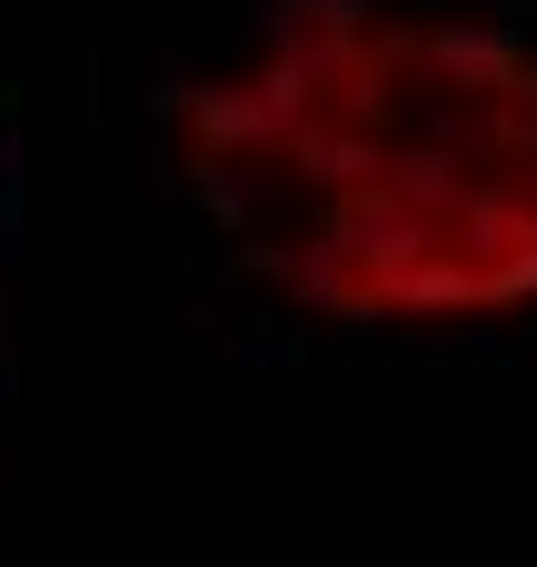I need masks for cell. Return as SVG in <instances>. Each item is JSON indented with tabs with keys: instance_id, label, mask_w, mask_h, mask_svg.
Returning <instances> with one entry per match:
<instances>
[{
	"instance_id": "6da1fadb",
	"label": "cell",
	"mask_w": 537,
	"mask_h": 567,
	"mask_svg": "<svg viewBox=\"0 0 537 567\" xmlns=\"http://www.w3.org/2000/svg\"><path fill=\"white\" fill-rule=\"evenodd\" d=\"M219 259L319 329L537 309V30L468 0H259L169 100Z\"/></svg>"
}]
</instances>
